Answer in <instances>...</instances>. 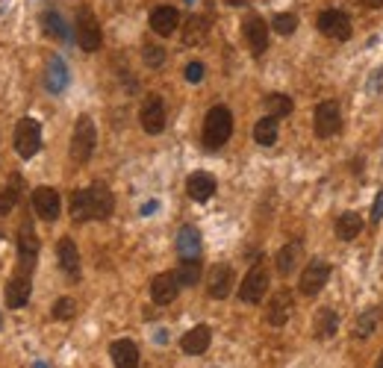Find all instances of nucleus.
<instances>
[{
	"instance_id": "nucleus-44",
	"label": "nucleus",
	"mask_w": 383,
	"mask_h": 368,
	"mask_svg": "<svg viewBox=\"0 0 383 368\" xmlns=\"http://www.w3.org/2000/svg\"><path fill=\"white\" fill-rule=\"evenodd\" d=\"M36 368H47V365L45 363H36Z\"/></svg>"
},
{
	"instance_id": "nucleus-46",
	"label": "nucleus",
	"mask_w": 383,
	"mask_h": 368,
	"mask_svg": "<svg viewBox=\"0 0 383 368\" xmlns=\"http://www.w3.org/2000/svg\"><path fill=\"white\" fill-rule=\"evenodd\" d=\"M0 324H3V315H0Z\"/></svg>"
},
{
	"instance_id": "nucleus-20",
	"label": "nucleus",
	"mask_w": 383,
	"mask_h": 368,
	"mask_svg": "<svg viewBox=\"0 0 383 368\" xmlns=\"http://www.w3.org/2000/svg\"><path fill=\"white\" fill-rule=\"evenodd\" d=\"M147 24H151L156 36H174L177 27H180V12H177L174 6H156Z\"/></svg>"
},
{
	"instance_id": "nucleus-35",
	"label": "nucleus",
	"mask_w": 383,
	"mask_h": 368,
	"mask_svg": "<svg viewBox=\"0 0 383 368\" xmlns=\"http://www.w3.org/2000/svg\"><path fill=\"white\" fill-rule=\"evenodd\" d=\"M271 29H274L277 36H292L295 29H298V18H295L292 12H280V15H274Z\"/></svg>"
},
{
	"instance_id": "nucleus-5",
	"label": "nucleus",
	"mask_w": 383,
	"mask_h": 368,
	"mask_svg": "<svg viewBox=\"0 0 383 368\" xmlns=\"http://www.w3.org/2000/svg\"><path fill=\"white\" fill-rule=\"evenodd\" d=\"M15 151L21 159H33L42 151V124L36 118H21L15 124Z\"/></svg>"
},
{
	"instance_id": "nucleus-36",
	"label": "nucleus",
	"mask_w": 383,
	"mask_h": 368,
	"mask_svg": "<svg viewBox=\"0 0 383 368\" xmlns=\"http://www.w3.org/2000/svg\"><path fill=\"white\" fill-rule=\"evenodd\" d=\"M51 315L56 318V321H71V318L77 315V304H74V297H59V301L53 304Z\"/></svg>"
},
{
	"instance_id": "nucleus-23",
	"label": "nucleus",
	"mask_w": 383,
	"mask_h": 368,
	"mask_svg": "<svg viewBox=\"0 0 383 368\" xmlns=\"http://www.w3.org/2000/svg\"><path fill=\"white\" fill-rule=\"evenodd\" d=\"M339 330V315L336 310H330V306H321V310L316 312V318H312V336H316L319 342H328L333 339Z\"/></svg>"
},
{
	"instance_id": "nucleus-38",
	"label": "nucleus",
	"mask_w": 383,
	"mask_h": 368,
	"mask_svg": "<svg viewBox=\"0 0 383 368\" xmlns=\"http://www.w3.org/2000/svg\"><path fill=\"white\" fill-rule=\"evenodd\" d=\"M203 74H206L203 62H189V65H186V71H183V77L189 79V83H201V79H203Z\"/></svg>"
},
{
	"instance_id": "nucleus-24",
	"label": "nucleus",
	"mask_w": 383,
	"mask_h": 368,
	"mask_svg": "<svg viewBox=\"0 0 383 368\" xmlns=\"http://www.w3.org/2000/svg\"><path fill=\"white\" fill-rule=\"evenodd\" d=\"M38 256V236H36V227L29 218H24L21 227H18V260H33L36 262Z\"/></svg>"
},
{
	"instance_id": "nucleus-45",
	"label": "nucleus",
	"mask_w": 383,
	"mask_h": 368,
	"mask_svg": "<svg viewBox=\"0 0 383 368\" xmlns=\"http://www.w3.org/2000/svg\"><path fill=\"white\" fill-rule=\"evenodd\" d=\"M186 3H195V0H186Z\"/></svg>"
},
{
	"instance_id": "nucleus-42",
	"label": "nucleus",
	"mask_w": 383,
	"mask_h": 368,
	"mask_svg": "<svg viewBox=\"0 0 383 368\" xmlns=\"http://www.w3.org/2000/svg\"><path fill=\"white\" fill-rule=\"evenodd\" d=\"M224 3H230V6H242L245 0H224Z\"/></svg>"
},
{
	"instance_id": "nucleus-3",
	"label": "nucleus",
	"mask_w": 383,
	"mask_h": 368,
	"mask_svg": "<svg viewBox=\"0 0 383 368\" xmlns=\"http://www.w3.org/2000/svg\"><path fill=\"white\" fill-rule=\"evenodd\" d=\"M97 147V127L88 115H80L71 133V159L77 165H86Z\"/></svg>"
},
{
	"instance_id": "nucleus-17",
	"label": "nucleus",
	"mask_w": 383,
	"mask_h": 368,
	"mask_svg": "<svg viewBox=\"0 0 383 368\" xmlns=\"http://www.w3.org/2000/svg\"><path fill=\"white\" fill-rule=\"evenodd\" d=\"M56 254H59V268H62V274L68 277V280H80V274H83V268H80V251H77V245L71 242V238H62L56 247Z\"/></svg>"
},
{
	"instance_id": "nucleus-8",
	"label": "nucleus",
	"mask_w": 383,
	"mask_h": 368,
	"mask_svg": "<svg viewBox=\"0 0 383 368\" xmlns=\"http://www.w3.org/2000/svg\"><path fill=\"white\" fill-rule=\"evenodd\" d=\"M265 292H269V271H265L262 262H257L245 274V280L239 286V297H242V304H260Z\"/></svg>"
},
{
	"instance_id": "nucleus-33",
	"label": "nucleus",
	"mask_w": 383,
	"mask_h": 368,
	"mask_svg": "<svg viewBox=\"0 0 383 368\" xmlns=\"http://www.w3.org/2000/svg\"><path fill=\"white\" fill-rule=\"evenodd\" d=\"M42 24H45V33L56 38V42H68V27L62 21V15L56 12V9H47V12L42 15Z\"/></svg>"
},
{
	"instance_id": "nucleus-7",
	"label": "nucleus",
	"mask_w": 383,
	"mask_h": 368,
	"mask_svg": "<svg viewBox=\"0 0 383 368\" xmlns=\"http://www.w3.org/2000/svg\"><path fill=\"white\" fill-rule=\"evenodd\" d=\"M312 130L319 138H333L342 130V109L336 101H324L312 112Z\"/></svg>"
},
{
	"instance_id": "nucleus-14",
	"label": "nucleus",
	"mask_w": 383,
	"mask_h": 368,
	"mask_svg": "<svg viewBox=\"0 0 383 368\" xmlns=\"http://www.w3.org/2000/svg\"><path fill=\"white\" fill-rule=\"evenodd\" d=\"M242 33H245V42H248L254 56H262L265 51H269V24H265L260 15H248V18H245Z\"/></svg>"
},
{
	"instance_id": "nucleus-15",
	"label": "nucleus",
	"mask_w": 383,
	"mask_h": 368,
	"mask_svg": "<svg viewBox=\"0 0 383 368\" xmlns=\"http://www.w3.org/2000/svg\"><path fill=\"white\" fill-rule=\"evenodd\" d=\"M177 295H180V283H177V274L162 271V274H156L153 280H151V297H153V304L169 306V304L177 301Z\"/></svg>"
},
{
	"instance_id": "nucleus-28",
	"label": "nucleus",
	"mask_w": 383,
	"mask_h": 368,
	"mask_svg": "<svg viewBox=\"0 0 383 368\" xmlns=\"http://www.w3.org/2000/svg\"><path fill=\"white\" fill-rule=\"evenodd\" d=\"M177 283L180 286H198L201 283V274H203V265H201V256H192V260H180V265H177Z\"/></svg>"
},
{
	"instance_id": "nucleus-32",
	"label": "nucleus",
	"mask_w": 383,
	"mask_h": 368,
	"mask_svg": "<svg viewBox=\"0 0 383 368\" xmlns=\"http://www.w3.org/2000/svg\"><path fill=\"white\" fill-rule=\"evenodd\" d=\"M292 109H295V103H292V97L289 95H280V92H274V95H269L265 97V112H269L271 118H286V115H292Z\"/></svg>"
},
{
	"instance_id": "nucleus-21",
	"label": "nucleus",
	"mask_w": 383,
	"mask_h": 368,
	"mask_svg": "<svg viewBox=\"0 0 383 368\" xmlns=\"http://www.w3.org/2000/svg\"><path fill=\"white\" fill-rule=\"evenodd\" d=\"M110 356L115 368H139V345L133 339H115L110 345Z\"/></svg>"
},
{
	"instance_id": "nucleus-31",
	"label": "nucleus",
	"mask_w": 383,
	"mask_h": 368,
	"mask_svg": "<svg viewBox=\"0 0 383 368\" xmlns=\"http://www.w3.org/2000/svg\"><path fill=\"white\" fill-rule=\"evenodd\" d=\"M21 188H24V180L15 174L12 180H9V186L3 188V192H0V215H9V212L15 210L18 197H21Z\"/></svg>"
},
{
	"instance_id": "nucleus-40",
	"label": "nucleus",
	"mask_w": 383,
	"mask_h": 368,
	"mask_svg": "<svg viewBox=\"0 0 383 368\" xmlns=\"http://www.w3.org/2000/svg\"><path fill=\"white\" fill-rule=\"evenodd\" d=\"M153 210H156V201H151V204H145V206H142V215H151Z\"/></svg>"
},
{
	"instance_id": "nucleus-4",
	"label": "nucleus",
	"mask_w": 383,
	"mask_h": 368,
	"mask_svg": "<svg viewBox=\"0 0 383 368\" xmlns=\"http://www.w3.org/2000/svg\"><path fill=\"white\" fill-rule=\"evenodd\" d=\"M74 36H77V45L83 47L86 53H95L101 51L103 45V33H101V24H97V18L92 9H77V21H74Z\"/></svg>"
},
{
	"instance_id": "nucleus-11",
	"label": "nucleus",
	"mask_w": 383,
	"mask_h": 368,
	"mask_svg": "<svg viewBox=\"0 0 383 368\" xmlns=\"http://www.w3.org/2000/svg\"><path fill=\"white\" fill-rule=\"evenodd\" d=\"M33 210L42 221H56L59 212H62V197L53 186H38L33 192Z\"/></svg>"
},
{
	"instance_id": "nucleus-18",
	"label": "nucleus",
	"mask_w": 383,
	"mask_h": 368,
	"mask_svg": "<svg viewBox=\"0 0 383 368\" xmlns=\"http://www.w3.org/2000/svg\"><path fill=\"white\" fill-rule=\"evenodd\" d=\"M215 188H219V183H215V177L206 171H195V174H189V180H186V192H189V197L198 204L210 201L215 195Z\"/></svg>"
},
{
	"instance_id": "nucleus-13",
	"label": "nucleus",
	"mask_w": 383,
	"mask_h": 368,
	"mask_svg": "<svg viewBox=\"0 0 383 368\" xmlns=\"http://www.w3.org/2000/svg\"><path fill=\"white\" fill-rule=\"evenodd\" d=\"M29 292H33V274H27V271H15L12 274V280L6 283V306L9 310H24L27 301H29Z\"/></svg>"
},
{
	"instance_id": "nucleus-19",
	"label": "nucleus",
	"mask_w": 383,
	"mask_h": 368,
	"mask_svg": "<svg viewBox=\"0 0 383 368\" xmlns=\"http://www.w3.org/2000/svg\"><path fill=\"white\" fill-rule=\"evenodd\" d=\"M210 342H212L210 324H198V327H192V330L180 339V351H183V354H189V356H201V354H206Z\"/></svg>"
},
{
	"instance_id": "nucleus-16",
	"label": "nucleus",
	"mask_w": 383,
	"mask_h": 368,
	"mask_svg": "<svg viewBox=\"0 0 383 368\" xmlns=\"http://www.w3.org/2000/svg\"><path fill=\"white\" fill-rule=\"evenodd\" d=\"M292 306H295V297L289 289H277L271 295L269 301V312H265V318H269L271 327H286L289 315H292Z\"/></svg>"
},
{
	"instance_id": "nucleus-30",
	"label": "nucleus",
	"mask_w": 383,
	"mask_h": 368,
	"mask_svg": "<svg viewBox=\"0 0 383 368\" xmlns=\"http://www.w3.org/2000/svg\"><path fill=\"white\" fill-rule=\"evenodd\" d=\"M360 233H362V218L357 212H342L336 218V236L342 242H354Z\"/></svg>"
},
{
	"instance_id": "nucleus-6",
	"label": "nucleus",
	"mask_w": 383,
	"mask_h": 368,
	"mask_svg": "<svg viewBox=\"0 0 383 368\" xmlns=\"http://www.w3.org/2000/svg\"><path fill=\"white\" fill-rule=\"evenodd\" d=\"M330 280V262L321 260V256H316V260H310L307 268L301 271V283H298V292L304 297H316L324 286H328Z\"/></svg>"
},
{
	"instance_id": "nucleus-34",
	"label": "nucleus",
	"mask_w": 383,
	"mask_h": 368,
	"mask_svg": "<svg viewBox=\"0 0 383 368\" xmlns=\"http://www.w3.org/2000/svg\"><path fill=\"white\" fill-rule=\"evenodd\" d=\"M375 327H378V312H375V310H369V312H362V315L357 318L354 336H357V339H369V336L375 333Z\"/></svg>"
},
{
	"instance_id": "nucleus-12",
	"label": "nucleus",
	"mask_w": 383,
	"mask_h": 368,
	"mask_svg": "<svg viewBox=\"0 0 383 368\" xmlns=\"http://www.w3.org/2000/svg\"><path fill=\"white\" fill-rule=\"evenodd\" d=\"M233 283H236L233 268L224 265V262H219V265L210 268V274H206V295H210L212 301H224V297L230 295Z\"/></svg>"
},
{
	"instance_id": "nucleus-41",
	"label": "nucleus",
	"mask_w": 383,
	"mask_h": 368,
	"mask_svg": "<svg viewBox=\"0 0 383 368\" xmlns=\"http://www.w3.org/2000/svg\"><path fill=\"white\" fill-rule=\"evenodd\" d=\"M366 6H371V9H380V6H383V0H366Z\"/></svg>"
},
{
	"instance_id": "nucleus-39",
	"label": "nucleus",
	"mask_w": 383,
	"mask_h": 368,
	"mask_svg": "<svg viewBox=\"0 0 383 368\" xmlns=\"http://www.w3.org/2000/svg\"><path fill=\"white\" fill-rule=\"evenodd\" d=\"M380 218H383V188L378 192V201H375V206H371V221L378 224Z\"/></svg>"
},
{
	"instance_id": "nucleus-1",
	"label": "nucleus",
	"mask_w": 383,
	"mask_h": 368,
	"mask_svg": "<svg viewBox=\"0 0 383 368\" xmlns=\"http://www.w3.org/2000/svg\"><path fill=\"white\" fill-rule=\"evenodd\" d=\"M115 210V197L103 183H92L71 195V218L74 221H106Z\"/></svg>"
},
{
	"instance_id": "nucleus-26",
	"label": "nucleus",
	"mask_w": 383,
	"mask_h": 368,
	"mask_svg": "<svg viewBox=\"0 0 383 368\" xmlns=\"http://www.w3.org/2000/svg\"><path fill=\"white\" fill-rule=\"evenodd\" d=\"M177 254H180V260L201 256V233H198V227H192V224L180 227V233H177Z\"/></svg>"
},
{
	"instance_id": "nucleus-37",
	"label": "nucleus",
	"mask_w": 383,
	"mask_h": 368,
	"mask_svg": "<svg viewBox=\"0 0 383 368\" xmlns=\"http://www.w3.org/2000/svg\"><path fill=\"white\" fill-rule=\"evenodd\" d=\"M142 56H145V65H151V68H160V65L165 62V47H160V45H145Z\"/></svg>"
},
{
	"instance_id": "nucleus-43",
	"label": "nucleus",
	"mask_w": 383,
	"mask_h": 368,
	"mask_svg": "<svg viewBox=\"0 0 383 368\" xmlns=\"http://www.w3.org/2000/svg\"><path fill=\"white\" fill-rule=\"evenodd\" d=\"M378 368H383V354H380V360H378Z\"/></svg>"
},
{
	"instance_id": "nucleus-25",
	"label": "nucleus",
	"mask_w": 383,
	"mask_h": 368,
	"mask_svg": "<svg viewBox=\"0 0 383 368\" xmlns=\"http://www.w3.org/2000/svg\"><path fill=\"white\" fill-rule=\"evenodd\" d=\"M301 254H304V242H289V245H283L280 251H277V260H274V268H277V274L280 277H289L295 268H298L301 262Z\"/></svg>"
},
{
	"instance_id": "nucleus-22",
	"label": "nucleus",
	"mask_w": 383,
	"mask_h": 368,
	"mask_svg": "<svg viewBox=\"0 0 383 368\" xmlns=\"http://www.w3.org/2000/svg\"><path fill=\"white\" fill-rule=\"evenodd\" d=\"M45 86L51 95H62L68 88V65L62 56H51L47 59V71H45Z\"/></svg>"
},
{
	"instance_id": "nucleus-10",
	"label": "nucleus",
	"mask_w": 383,
	"mask_h": 368,
	"mask_svg": "<svg viewBox=\"0 0 383 368\" xmlns=\"http://www.w3.org/2000/svg\"><path fill=\"white\" fill-rule=\"evenodd\" d=\"M139 121H142V130L151 136H160L165 130V103L160 95L145 97V103L139 109Z\"/></svg>"
},
{
	"instance_id": "nucleus-2",
	"label": "nucleus",
	"mask_w": 383,
	"mask_h": 368,
	"mask_svg": "<svg viewBox=\"0 0 383 368\" xmlns=\"http://www.w3.org/2000/svg\"><path fill=\"white\" fill-rule=\"evenodd\" d=\"M233 136V112L227 106H212L203 118V147L206 151H221Z\"/></svg>"
},
{
	"instance_id": "nucleus-27",
	"label": "nucleus",
	"mask_w": 383,
	"mask_h": 368,
	"mask_svg": "<svg viewBox=\"0 0 383 368\" xmlns=\"http://www.w3.org/2000/svg\"><path fill=\"white\" fill-rule=\"evenodd\" d=\"M206 33H210V18L206 15H189L186 24H183V45L186 47L201 45L206 38Z\"/></svg>"
},
{
	"instance_id": "nucleus-29",
	"label": "nucleus",
	"mask_w": 383,
	"mask_h": 368,
	"mask_svg": "<svg viewBox=\"0 0 383 368\" xmlns=\"http://www.w3.org/2000/svg\"><path fill=\"white\" fill-rule=\"evenodd\" d=\"M277 133H280L277 118H271V115H265L254 124V142L262 145V147H271L274 142H277Z\"/></svg>"
},
{
	"instance_id": "nucleus-9",
	"label": "nucleus",
	"mask_w": 383,
	"mask_h": 368,
	"mask_svg": "<svg viewBox=\"0 0 383 368\" xmlns=\"http://www.w3.org/2000/svg\"><path fill=\"white\" fill-rule=\"evenodd\" d=\"M319 29L328 38H336V42H348L351 38V18L348 12H342V9H324L319 15Z\"/></svg>"
}]
</instances>
